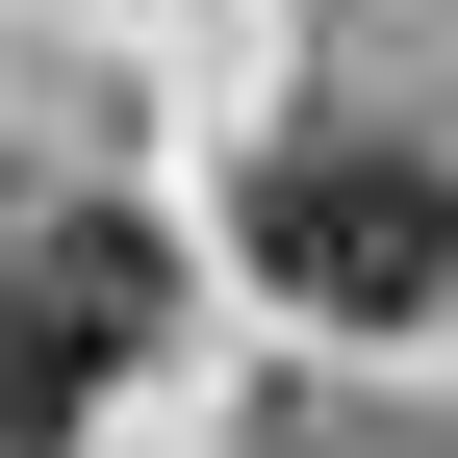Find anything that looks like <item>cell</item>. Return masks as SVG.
<instances>
[{"mask_svg": "<svg viewBox=\"0 0 458 458\" xmlns=\"http://www.w3.org/2000/svg\"><path fill=\"white\" fill-rule=\"evenodd\" d=\"M153 306H179V255H153V229H0V458H51V433H77L102 408V382H128L153 357Z\"/></svg>", "mask_w": 458, "mask_h": 458, "instance_id": "obj_2", "label": "cell"}, {"mask_svg": "<svg viewBox=\"0 0 458 458\" xmlns=\"http://www.w3.org/2000/svg\"><path fill=\"white\" fill-rule=\"evenodd\" d=\"M255 280L306 331H433L458 306V179H433L408 128H280L255 153Z\"/></svg>", "mask_w": 458, "mask_h": 458, "instance_id": "obj_1", "label": "cell"}]
</instances>
